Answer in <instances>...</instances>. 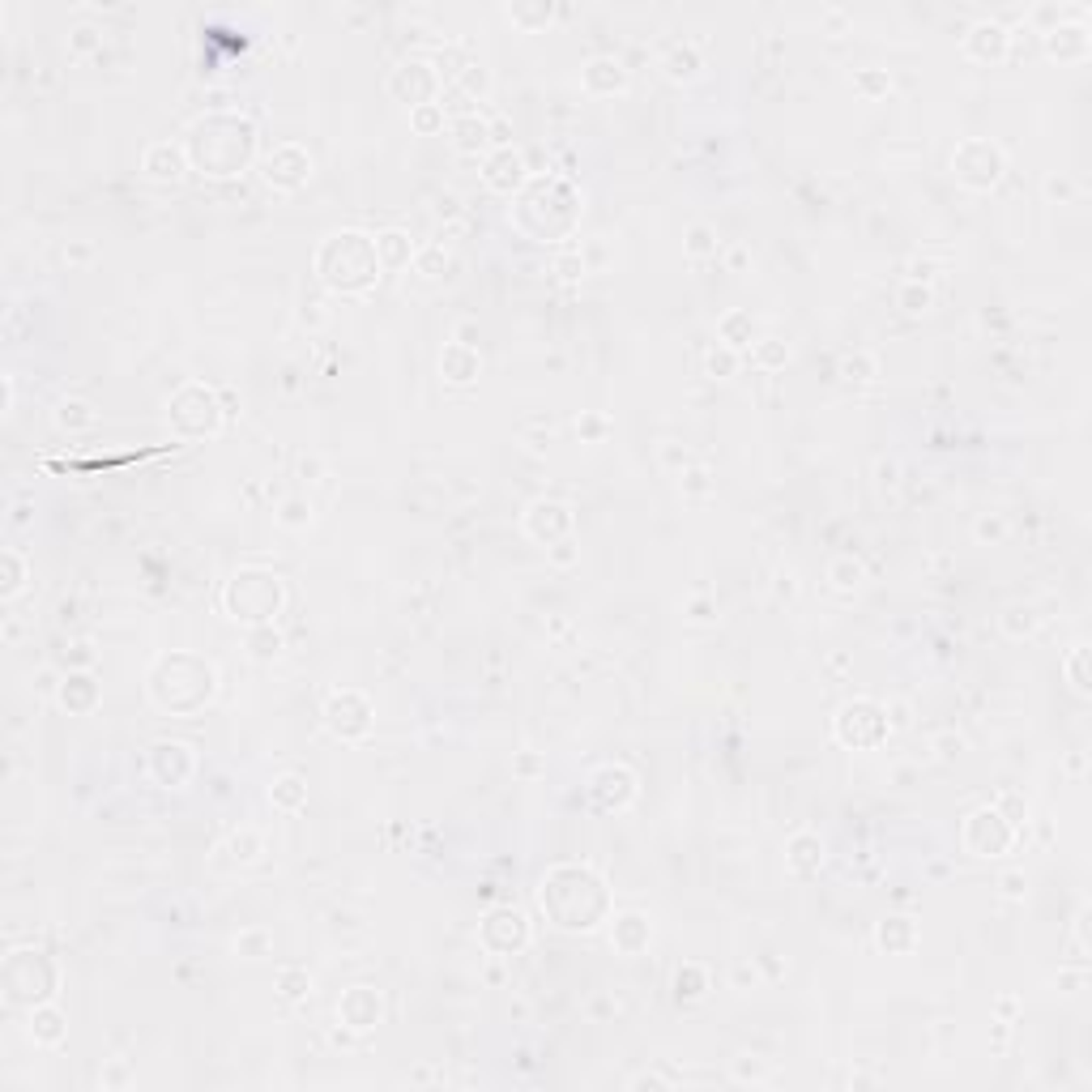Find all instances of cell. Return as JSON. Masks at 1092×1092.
Returning <instances> with one entry per match:
<instances>
[{
  "mask_svg": "<svg viewBox=\"0 0 1092 1092\" xmlns=\"http://www.w3.org/2000/svg\"><path fill=\"white\" fill-rule=\"evenodd\" d=\"M316 273L320 282L341 291V295H367L380 278V256H376V239H367L363 231H337L320 244L316 252Z\"/></svg>",
  "mask_w": 1092,
  "mask_h": 1092,
  "instance_id": "cell-1",
  "label": "cell"
},
{
  "mask_svg": "<svg viewBox=\"0 0 1092 1092\" xmlns=\"http://www.w3.org/2000/svg\"><path fill=\"white\" fill-rule=\"evenodd\" d=\"M192 132L210 136V150H188V163L196 171H205V175H218V163H222L218 154L222 150H227L231 167L239 171L252 158V146H256V128L248 120H239V115H210V120H201Z\"/></svg>",
  "mask_w": 1092,
  "mask_h": 1092,
  "instance_id": "cell-2",
  "label": "cell"
},
{
  "mask_svg": "<svg viewBox=\"0 0 1092 1092\" xmlns=\"http://www.w3.org/2000/svg\"><path fill=\"white\" fill-rule=\"evenodd\" d=\"M222 606H227L231 619L252 624V628H265V624H273V614L282 610V581L273 576V572L248 568V572H239V576L227 585Z\"/></svg>",
  "mask_w": 1092,
  "mask_h": 1092,
  "instance_id": "cell-3",
  "label": "cell"
},
{
  "mask_svg": "<svg viewBox=\"0 0 1092 1092\" xmlns=\"http://www.w3.org/2000/svg\"><path fill=\"white\" fill-rule=\"evenodd\" d=\"M1003 167H1007V154L994 142H982V136H969V142H961L956 154H951L956 179L969 184V188H994Z\"/></svg>",
  "mask_w": 1092,
  "mask_h": 1092,
  "instance_id": "cell-4",
  "label": "cell"
},
{
  "mask_svg": "<svg viewBox=\"0 0 1092 1092\" xmlns=\"http://www.w3.org/2000/svg\"><path fill=\"white\" fill-rule=\"evenodd\" d=\"M892 725H887V709L875 704V700H854L837 713V738L854 751H866V747H879Z\"/></svg>",
  "mask_w": 1092,
  "mask_h": 1092,
  "instance_id": "cell-5",
  "label": "cell"
},
{
  "mask_svg": "<svg viewBox=\"0 0 1092 1092\" xmlns=\"http://www.w3.org/2000/svg\"><path fill=\"white\" fill-rule=\"evenodd\" d=\"M388 90H393V99H401L410 107H427L436 99V90H440V73L431 64H423V60H405L388 78Z\"/></svg>",
  "mask_w": 1092,
  "mask_h": 1092,
  "instance_id": "cell-6",
  "label": "cell"
},
{
  "mask_svg": "<svg viewBox=\"0 0 1092 1092\" xmlns=\"http://www.w3.org/2000/svg\"><path fill=\"white\" fill-rule=\"evenodd\" d=\"M525 533L546 542V546L564 542L572 533V508L559 504V500H533L529 512H525Z\"/></svg>",
  "mask_w": 1092,
  "mask_h": 1092,
  "instance_id": "cell-7",
  "label": "cell"
},
{
  "mask_svg": "<svg viewBox=\"0 0 1092 1092\" xmlns=\"http://www.w3.org/2000/svg\"><path fill=\"white\" fill-rule=\"evenodd\" d=\"M308 175H312V158H308L299 146H291V142L278 146V150L265 158V179H269L273 188H282V192L308 184Z\"/></svg>",
  "mask_w": 1092,
  "mask_h": 1092,
  "instance_id": "cell-8",
  "label": "cell"
},
{
  "mask_svg": "<svg viewBox=\"0 0 1092 1092\" xmlns=\"http://www.w3.org/2000/svg\"><path fill=\"white\" fill-rule=\"evenodd\" d=\"M965 51L977 60V64H998L1007 60L1011 51V30L1003 22H977L969 35H965Z\"/></svg>",
  "mask_w": 1092,
  "mask_h": 1092,
  "instance_id": "cell-9",
  "label": "cell"
},
{
  "mask_svg": "<svg viewBox=\"0 0 1092 1092\" xmlns=\"http://www.w3.org/2000/svg\"><path fill=\"white\" fill-rule=\"evenodd\" d=\"M504 922H508V909H495L483 922V943L491 951H500V956H512V951H521L529 943V922L521 913H512V926H504Z\"/></svg>",
  "mask_w": 1092,
  "mask_h": 1092,
  "instance_id": "cell-10",
  "label": "cell"
},
{
  "mask_svg": "<svg viewBox=\"0 0 1092 1092\" xmlns=\"http://www.w3.org/2000/svg\"><path fill=\"white\" fill-rule=\"evenodd\" d=\"M337 1015H341V1024H346V1029L367 1033L372 1024L380 1020V994H376L372 986H355V990H346V998H341Z\"/></svg>",
  "mask_w": 1092,
  "mask_h": 1092,
  "instance_id": "cell-11",
  "label": "cell"
},
{
  "mask_svg": "<svg viewBox=\"0 0 1092 1092\" xmlns=\"http://www.w3.org/2000/svg\"><path fill=\"white\" fill-rule=\"evenodd\" d=\"M483 179L495 188V192H517V188H525V179H529V171H525V158L508 146V150H495L491 158H487V171H483Z\"/></svg>",
  "mask_w": 1092,
  "mask_h": 1092,
  "instance_id": "cell-12",
  "label": "cell"
},
{
  "mask_svg": "<svg viewBox=\"0 0 1092 1092\" xmlns=\"http://www.w3.org/2000/svg\"><path fill=\"white\" fill-rule=\"evenodd\" d=\"M581 82H585L589 94H619V90L628 86V68L614 60V56H597V60L585 64Z\"/></svg>",
  "mask_w": 1092,
  "mask_h": 1092,
  "instance_id": "cell-13",
  "label": "cell"
},
{
  "mask_svg": "<svg viewBox=\"0 0 1092 1092\" xmlns=\"http://www.w3.org/2000/svg\"><path fill=\"white\" fill-rule=\"evenodd\" d=\"M1088 26L1084 22H1075V26H1050V35H1046V51L1054 56V60H1063V64H1075V60H1084L1088 56Z\"/></svg>",
  "mask_w": 1092,
  "mask_h": 1092,
  "instance_id": "cell-14",
  "label": "cell"
},
{
  "mask_svg": "<svg viewBox=\"0 0 1092 1092\" xmlns=\"http://www.w3.org/2000/svg\"><path fill=\"white\" fill-rule=\"evenodd\" d=\"M142 171H146L150 179H179V175L188 171V150H179V146H171V142H154V146L146 150V158H142Z\"/></svg>",
  "mask_w": 1092,
  "mask_h": 1092,
  "instance_id": "cell-15",
  "label": "cell"
},
{
  "mask_svg": "<svg viewBox=\"0 0 1092 1092\" xmlns=\"http://www.w3.org/2000/svg\"><path fill=\"white\" fill-rule=\"evenodd\" d=\"M150 760H154V777H158L163 785H175V777H179V785H184L188 773H192V756H188L184 742H158Z\"/></svg>",
  "mask_w": 1092,
  "mask_h": 1092,
  "instance_id": "cell-16",
  "label": "cell"
},
{
  "mask_svg": "<svg viewBox=\"0 0 1092 1092\" xmlns=\"http://www.w3.org/2000/svg\"><path fill=\"white\" fill-rule=\"evenodd\" d=\"M440 372L452 384H469L478 372H483V359H478V351L469 346V341H452V346H444V355H440Z\"/></svg>",
  "mask_w": 1092,
  "mask_h": 1092,
  "instance_id": "cell-17",
  "label": "cell"
},
{
  "mask_svg": "<svg viewBox=\"0 0 1092 1092\" xmlns=\"http://www.w3.org/2000/svg\"><path fill=\"white\" fill-rule=\"evenodd\" d=\"M785 866H790L798 879L815 875L819 866H824V841H819L815 832H798V837L785 845Z\"/></svg>",
  "mask_w": 1092,
  "mask_h": 1092,
  "instance_id": "cell-18",
  "label": "cell"
},
{
  "mask_svg": "<svg viewBox=\"0 0 1092 1092\" xmlns=\"http://www.w3.org/2000/svg\"><path fill=\"white\" fill-rule=\"evenodd\" d=\"M376 256H380V269H405V265H415L419 248L410 244L405 231H380L376 235Z\"/></svg>",
  "mask_w": 1092,
  "mask_h": 1092,
  "instance_id": "cell-19",
  "label": "cell"
},
{
  "mask_svg": "<svg viewBox=\"0 0 1092 1092\" xmlns=\"http://www.w3.org/2000/svg\"><path fill=\"white\" fill-rule=\"evenodd\" d=\"M649 939H653V926H649L645 913H619L614 918V947L619 951L636 956L640 947H649Z\"/></svg>",
  "mask_w": 1092,
  "mask_h": 1092,
  "instance_id": "cell-20",
  "label": "cell"
},
{
  "mask_svg": "<svg viewBox=\"0 0 1092 1092\" xmlns=\"http://www.w3.org/2000/svg\"><path fill=\"white\" fill-rule=\"evenodd\" d=\"M717 333H721V346H730L734 355L747 351V346H756V320H751L747 312H725L717 320Z\"/></svg>",
  "mask_w": 1092,
  "mask_h": 1092,
  "instance_id": "cell-21",
  "label": "cell"
},
{
  "mask_svg": "<svg viewBox=\"0 0 1092 1092\" xmlns=\"http://www.w3.org/2000/svg\"><path fill=\"white\" fill-rule=\"evenodd\" d=\"M30 1037L39 1046H60L64 1041V1015L51 1007V1003H35L30 1011Z\"/></svg>",
  "mask_w": 1092,
  "mask_h": 1092,
  "instance_id": "cell-22",
  "label": "cell"
},
{
  "mask_svg": "<svg viewBox=\"0 0 1092 1092\" xmlns=\"http://www.w3.org/2000/svg\"><path fill=\"white\" fill-rule=\"evenodd\" d=\"M452 132H457V150H461V154H478V150L491 146V124L478 120V111L452 120Z\"/></svg>",
  "mask_w": 1092,
  "mask_h": 1092,
  "instance_id": "cell-23",
  "label": "cell"
},
{
  "mask_svg": "<svg viewBox=\"0 0 1092 1092\" xmlns=\"http://www.w3.org/2000/svg\"><path fill=\"white\" fill-rule=\"evenodd\" d=\"M666 73H670L674 82H692V78L700 73V51H696V43H674V47L666 51Z\"/></svg>",
  "mask_w": 1092,
  "mask_h": 1092,
  "instance_id": "cell-24",
  "label": "cell"
},
{
  "mask_svg": "<svg viewBox=\"0 0 1092 1092\" xmlns=\"http://www.w3.org/2000/svg\"><path fill=\"white\" fill-rule=\"evenodd\" d=\"M60 704L73 709V713H86L94 704V678L90 674H68L64 688H60Z\"/></svg>",
  "mask_w": 1092,
  "mask_h": 1092,
  "instance_id": "cell-25",
  "label": "cell"
},
{
  "mask_svg": "<svg viewBox=\"0 0 1092 1092\" xmlns=\"http://www.w3.org/2000/svg\"><path fill=\"white\" fill-rule=\"evenodd\" d=\"M56 423H60L64 431H86V427H94V410H90L82 397H64V401L56 405Z\"/></svg>",
  "mask_w": 1092,
  "mask_h": 1092,
  "instance_id": "cell-26",
  "label": "cell"
},
{
  "mask_svg": "<svg viewBox=\"0 0 1092 1092\" xmlns=\"http://www.w3.org/2000/svg\"><path fill=\"white\" fill-rule=\"evenodd\" d=\"M269 798H273V806H278V811H299V806L308 802V785H303L295 773H286V777L273 781Z\"/></svg>",
  "mask_w": 1092,
  "mask_h": 1092,
  "instance_id": "cell-27",
  "label": "cell"
},
{
  "mask_svg": "<svg viewBox=\"0 0 1092 1092\" xmlns=\"http://www.w3.org/2000/svg\"><path fill=\"white\" fill-rule=\"evenodd\" d=\"M875 939L887 951H901V947H913V926H909V918H887V922H879Z\"/></svg>",
  "mask_w": 1092,
  "mask_h": 1092,
  "instance_id": "cell-28",
  "label": "cell"
},
{
  "mask_svg": "<svg viewBox=\"0 0 1092 1092\" xmlns=\"http://www.w3.org/2000/svg\"><path fill=\"white\" fill-rule=\"evenodd\" d=\"M1037 624H1041V614H1037L1033 606H1024V610H1020V606H1011V610L1003 614V632H1007V636H1015V640H1020V636H1033V632H1037Z\"/></svg>",
  "mask_w": 1092,
  "mask_h": 1092,
  "instance_id": "cell-29",
  "label": "cell"
},
{
  "mask_svg": "<svg viewBox=\"0 0 1092 1092\" xmlns=\"http://www.w3.org/2000/svg\"><path fill=\"white\" fill-rule=\"evenodd\" d=\"M278 986H282V998H291V1003H299V998L312 994V977H308L303 969H282Z\"/></svg>",
  "mask_w": 1092,
  "mask_h": 1092,
  "instance_id": "cell-30",
  "label": "cell"
},
{
  "mask_svg": "<svg viewBox=\"0 0 1092 1092\" xmlns=\"http://www.w3.org/2000/svg\"><path fill=\"white\" fill-rule=\"evenodd\" d=\"M756 363L764 367V372H773V367H781L785 359H790V351H785V341H773V337H764V341H756Z\"/></svg>",
  "mask_w": 1092,
  "mask_h": 1092,
  "instance_id": "cell-31",
  "label": "cell"
},
{
  "mask_svg": "<svg viewBox=\"0 0 1092 1092\" xmlns=\"http://www.w3.org/2000/svg\"><path fill=\"white\" fill-rule=\"evenodd\" d=\"M682 248H688V256H713V252H717V235H713V227H704V222L692 227V231H688V244H682Z\"/></svg>",
  "mask_w": 1092,
  "mask_h": 1092,
  "instance_id": "cell-32",
  "label": "cell"
},
{
  "mask_svg": "<svg viewBox=\"0 0 1092 1092\" xmlns=\"http://www.w3.org/2000/svg\"><path fill=\"white\" fill-rule=\"evenodd\" d=\"M278 525H282V529H308V525H312V508H308L303 500H286L282 512H278Z\"/></svg>",
  "mask_w": 1092,
  "mask_h": 1092,
  "instance_id": "cell-33",
  "label": "cell"
},
{
  "mask_svg": "<svg viewBox=\"0 0 1092 1092\" xmlns=\"http://www.w3.org/2000/svg\"><path fill=\"white\" fill-rule=\"evenodd\" d=\"M444 120H448V115H444L440 103H427V107H415V111H410V124H415L419 132H436V128H444Z\"/></svg>",
  "mask_w": 1092,
  "mask_h": 1092,
  "instance_id": "cell-34",
  "label": "cell"
},
{
  "mask_svg": "<svg viewBox=\"0 0 1092 1092\" xmlns=\"http://www.w3.org/2000/svg\"><path fill=\"white\" fill-rule=\"evenodd\" d=\"M235 951L248 956V961H260V956H269V934L265 930H244L235 939Z\"/></svg>",
  "mask_w": 1092,
  "mask_h": 1092,
  "instance_id": "cell-35",
  "label": "cell"
},
{
  "mask_svg": "<svg viewBox=\"0 0 1092 1092\" xmlns=\"http://www.w3.org/2000/svg\"><path fill=\"white\" fill-rule=\"evenodd\" d=\"M828 576H832L837 589H858V585H862V564H858V559H837Z\"/></svg>",
  "mask_w": 1092,
  "mask_h": 1092,
  "instance_id": "cell-36",
  "label": "cell"
},
{
  "mask_svg": "<svg viewBox=\"0 0 1092 1092\" xmlns=\"http://www.w3.org/2000/svg\"><path fill=\"white\" fill-rule=\"evenodd\" d=\"M674 986H678V998H700L704 994V973L696 965H688V969H678Z\"/></svg>",
  "mask_w": 1092,
  "mask_h": 1092,
  "instance_id": "cell-37",
  "label": "cell"
},
{
  "mask_svg": "<svg viewBox=\"0 0 1092 1092\" xmlns=\"http://www.w3.org/2000/svg\"><path fill=\"white\" fill-rule=\"evenodd\" d=\"M734 367H738V355L730 351V346H721V351H709V359H704V372L709 376H734Z\"/></svg>",
  "mask_w": 1092,
  "mask_h": 1092,
  "instance_id": "cell-38",
  "label": "cell"
},
{
  "mask_svg": "<svg viewBox=\"0 0 1092 1092\" xmlns=\"http://www.w3.org/2000/svg\"><path fill=\"white\" fill-rule=\"evenodd\" d=\"M1084 657H1088V649H1084V645H1075V649H1071V657L1063 661V666H1067V674H1071V688H1075L1079 696H1088V674H1084Z\"/></svg>",
  "mask_w": 1092,
  "mask_h": 1092,
  "instance_id": "cell-39",
  "label": "cell"
},
{
  "mask_svg": "<svg viewBox=\"0 0 1092 1092\" xmlns=\"http://www.w3.org/2000/svg\"><path fill=\"white\" fill-rule=\"evenodd\" d=\"M854 86H858L866 99H870V94H887V90H892V82H887V73H879V68H866V73H858V78H854Z\"/></svg>",
  "mask_w": 1092,
  "mask_h": 1092,
  "instance_id": "cell-40",
  "label": "cell"
},
{
  "mask_svg": "<svg viewBox=\"0 0 1092 1092\" xmlns=\"http://www.w3.org/2000/svg\"><path fill=\"white\" fill-rule=\"evenodd\" d=\"M22 581H26V568H22L18 551H5V597H13L22 589Z\"/></svg>",
  "mask_w": 1092,
  "mask_h": 1092,
  "instance_id": "cell-41",
  "label": "cell"
},
{
  "mask_svg": "<svg viewBox=\"0 0 1092 1092\" xmlns=\"http://www.w3.org/2000/svg\"><path fill=\"white\" fill-rule=\"evenodd\" d=\"M444 260H448V252H444V244H436V248H427V252H419V256H415V269H419V273H427V278H436Z\"/></svg>",
  "mask_w": 1092,
  "mask_h": 1092,
  "instance_id": "cell-42",
  "label": "cell"
},
{
  "mask_svg": "<svg viewBox=\"0 0 1092 1092\" xmlns=\"http://www.w3.org/2000/svg\"><path fill=\"white\" fill-rule=\"evenodd\" d=\"M713 491V478H709V469H692L688 478H682V495H692V500H700V495H709Z\"/></svg>",
  "mask_w": 1092,
  "mask_h": 1092,
  "instance_id": "cell-43",
  "label": "cell"
},
{
  "mask_svg": "<svg viewBox=\"0 0 1092 1092\" xmlns=\"http://www.w3.org/2000/svg\"><path fill=\"white\" fill-rule=\"evenodd\" d=\"M841 372H845V380H870L875 376V359L870 355H849L841 363Z\"/></svg>",
  "mask_w": 1092,
  "mask_h": 1092,
  "instance_id": "cell-44",
  "label": "cell"
},
{
  "mask_svg": "<svg viewBox=\"0 0 1092 1092\" xmlns=\"http://www.w3.org/2000/svg\"><path fill=\"white\" fill-rule=\"evenodd\" d=\"M901 303H905V312H926V308H930V291L918 286V282H909V286L901 291Z\"/></svg>",
  "mask_w": 1092,
  "mask_h": 1092,
  "instance_id": "cell-45",
  "label": "cell"
},
{
  "mask_svg": "<svg viewBox=\"0 0 1092 1092\" xmlns=\"http://www.w3.org/2000/svg\"><path fill=\"white\" fill-rule=\"evenodd\" d=\"M1007 538V521L1003 517H982L977 521V542H1003Z\"/></svg>",
  "mask_w": 1092,
  "mask_h": 1092,
  "instance_id": "cell-46",
  "label": "cell"
},
{
  "mask_svg": "<svg viewBox=\"0 0 1092 1092\" xmlns=\"http://www.w3.org/2000/svg\"><path fill=\"white\" fill-rule=\"evenodd\" d=\"M231 849H235V862H256V854H260V837H256V832H244V837L231 841Z\"/></svg>",
  "mask_w": 1092,
  "mask_h": 1092,
  "instance_id": "cell-47",
  "label": "cell"
},
{
  "mask_svg": "<svg viewBox=\"0 0 1092 1092\" xmlns=\"http://www.w3.org/2000/svg\"><path fill=\"white\" fill-rule=\"evenodd\" d=\"M555 273H559L564 282H576L581 273H585V260H581L576 252H572V256H559V260H555Z\"/></svg>",
  "mask_w": 1092,
  "mask_h": 1092,
  "instance_id": "cell-48",
  "label": "cell"
},
{
  "mask_svg": "<svg viewBox=\"0 0 1092 1092\" xmlns=\"http://www.w3.org/2000/svg\"><path fill=\"white\" fill-rule=\"evenodd\" d=\"M99 43H103V35H99L94 26H78V30H73V51H94Z\"/></svg>",
  "mask_w": 1092,
  "mask_h": 1092,
  "instance_id": "cell-49",
  "label": "cell"
},
{
  "mask_svg": "<svg viewBox=\"0 0 1092 1092\" xmlns=\"http://www.w3.org/2000/svg\"><path fill=\"white\" fill-rule=\"evenodd\" d=\"M1024 892H1029V879H1024L1020 870H1011V875H1003V897H1011V901H1020Z\"/></svg>",
  "mask_w": 1092,
  "mask_h": 1092,
  "instance_id": "cell-50",
  "label": "cell"
},
{
  "mask_svg": "<svg viewBox=\"0 0 1092 1092\" xmlns=\"http://www.w3.org/2000/svg\"><path fill=\"white\" fill-rule=\"evenodd\" d=\"M546 551H551V559H555L559 568L576 564V551H572V542H555V546H546Z\"/></svg>",
  "mask_w": 1092,
  "mask_h": 1092,
  "instance_id": "cell-51",
  "label": "cell"
},
{
  "mask_svg": "<svg viewBox=\"0 0 1092 1092\" xmlns=\"http://www.w3.org/2000/svg\"><path fill=\"white\" fill-rule=\"evenodd\" d=\"M1046 192H1050V196H1058V201H1067L1075 188H1071V179H1063V175H1050V179H1046Z\"/></svg>",
  "mask_w": 1092,
  "mask_h": 1092,
  "instance_id": "cell-52",
  "label": "cell"
},
{
  "mask_svg": "<svg viewBox=\"0 0 1092 1092\" xmlns=\"http://www.w3.org/2000/svg\"><path fill=\"white\" fill-rule=\"evenodd\" d=\"M998 811L1011 815V824H1024V811H1020V798H1015V794H1003V798H998Z\"/></svg>",
  "mask_w": 1092,
  "mask_h": 1092,
  "instance_id": "cell-53",
  "label": "cell"
},
{
  "mask_svg": "<svg viewBox=\"0 0 1092 1092\" xmlns=\"http://www.w3.org/2000/svg\"><path fill=\"white\" fill-rule=\"evenodd\" d=\"M930 278H934V265H930V260H913V273H909V282L926 286Z\"/></svg>",
  "mask_w": 1092,
  "mask_h": 1092,
  "instance_id": "cell-54",
  "label": "cell"
},
{
  "mask_svg": "<svg viewBox=\"0 0 1092 1092\" xmlns=\"http://www.w3.org/2000/svg\"><path fill=\"white\" fill-rule=\"evenodd\" d=\"M576 427H585V436H589V440H602V436H606V423H602L597 415H585Z\"/></svg>",
  "mask_w": 1092,
  "mask_h": 1092,
  "instance_id": "cell-55",
  "label": "cell"
},
{
  "mask_svg": "<svg viewBox=\"0 0 1092 1092\" xmlns=\"http://www.w3.org/2000/svg\"><path fill=\"white\" fill-rule=\"evenodd\" d=\"M692 619H696V624H713V619H717V606H709V602H692Z\"/></svg>",
  "mask_w": 1092,
  "mask_h": 1092,
  "instance_id": "cell-56",
  "label": "cell"
},
{
  "mask_svg": "<svg viewBox=\"0 0 1092 1092\" xmlns=\"http://www.w3.org/2000/svg\"><path fill=\"white\" fill-rule=\"evenodd\" d=\"M1033 18L1041 22V35H1046V22H1063V9H1054V5H1037Z\"/></svg>",
  "mask_w": 1092,
  "mask_h": 1092,
  "instance_id": "cell-57",
  "label": "cell"
},
{
  "mask_svg": "<svg viewBox=\"0 0 1092 1092\" xmlns=\"http://www.w3.org/2000/svg\"><path fill=\"white\" fill-rule=\"evenodd\" d=\"M90 252H94L90 244H73V248H64V256H68V260H90Z\"/></svg>",
  "mask_w": 1092,
  "mask_h": 1092,
  "instance_id": "cell-58",
  "label": "cell"
},
{
  "mask_svg": "<svg viewBox=\"0 0 1092 1092\" xmlns=\"http://www.w3.org/2000/svg\"><path fill=\"white\" fill-rule=\"evenodd\" d=\"M107 1084H124V1067H120V1063L107 1071Z\"/></svg>",
  "mask_w": 1092,
  "mask_h": 1092,
  "instance_id": "cell-59",
  "label": "cell"
}]
</instances>
